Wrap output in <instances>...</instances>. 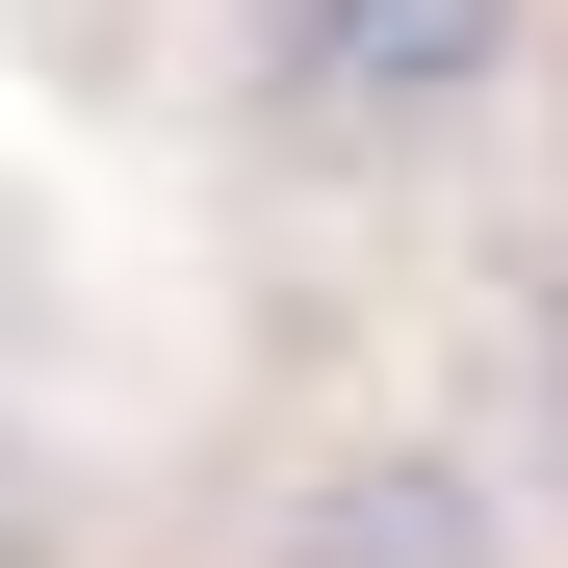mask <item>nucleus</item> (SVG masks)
I'll use <instances>...</instances> for the list:
<instances>
[{
	"mask_svg": "<svg viewBox=\"0 0 568 568\" xmlns=\"http://www.w3.org/2000/svg\"><path fill=\"white\" fill-rule=\"evenodd\" d=\"M568 78V0H207V104L284 207H439Z\"/></svg>",
	"mask_w": 568,
	"mask_h": 568,
	"instance_id": "obj_1",
	"label": "nucleus"
},
{
	"mask_svg": "<svg viewBox=\"0 0 568 568\" xmlns=\"http://www.w3.org/2000/svg\"><path fill=\"white\" fill-rule=\"evenodd\" d=\"M233 568H542L491 414L439 388H311L258 465H233Z\"/></svg>",
	"mask_w": 568,
	"mask_h": 568,
	"instance_id": "obj_2",
	"label": "nucleus"
},
{
	"mask_svg": "<svg viewBox=\"0 0 568 568\" xmlns=\"http://www.w3.org/2000/svg\"><path fill=\"white\" fill-rule=\"evenodd\" d=\"M0 568H52V439H27V388H0Z\"/></svg>",
	"mask_w": 568,
	"mask_h": 568,
	"instance_id": "obj_3",
	"label": "nucleus"
}]
</instances>
